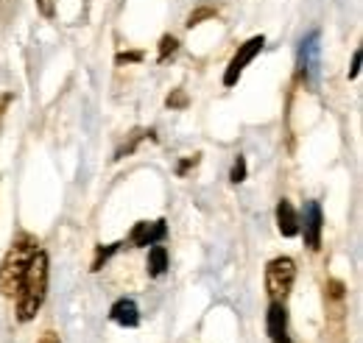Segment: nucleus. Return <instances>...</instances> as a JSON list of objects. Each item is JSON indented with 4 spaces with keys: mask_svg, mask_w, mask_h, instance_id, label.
<instances>
[{
    "mask_svg": "<svg viewBox=\"0 0 363 343\" xmlns=\"http://www.w3.org/2000/svg\"><path fill=\"white\" fill-rule=\"evenodd\" d=\"M45 293H48V254L45 252H37L31 257V262H28V268L23 274V282H20V291H17V318L23 324L31 321L40 313V307L45 301Z\"/></svg>",
    "mask_w": 363,
    "mask_h": 343,
    "instance_id": "nucleus-1",
    "label": "nucleus"
},
{
    "mask_svg": "<svg viewBox=\"0 0 363 343\" xmlns=\"http://www.w3.org/2000/svg\"><path fill=\"white\" fill-rule=\"evenodd\" d=\"M37 246H40L37 237L20 235V237L11 243V249L6 252V257L0 262V293H3L6 299H11V296L20 291V282H23V274H26L28 262L40 252Z\"/></svg>",
    "mask_w": 363,
    "mask_h": 343,
    "instance_id": "nucleus-2",
    "label": "nucleus"
},
{
    "mask_svg": "<svg viewBox=\"0 0 363 343\" xmlns=\"http://www.w3.org/2000/svg\"><path fill=\"white\" fill-rule=\"evenodd\" d=\"M296 279V262L291 257H277L266 265V291L272 301H285Z\"/></svg>",
    "mask_w": 363,
    "mask_h": 343,
    "instance_id": "nucleus-3",
    "label": "nucleus"
},
{
    "mask_svg": "<svg viewBox=\"0 0 363 343\" xmlns=\"http://www.w3.org/2000/svg\"><path fill=\"white\" fill-rule=\"evenodd\" d=\"M318 67H321V34L311 31L302 43H299V73L305 84H316Z\"/></svg>",
    "mask_w": 363,
    "mask_h": 343,
    "instance_id": "nucleus-4",
    "label": "nucleus"
},
{
    "mask_svg": "<svg viewBox=\"0 0 363 343\" xmlns=\"http://www.w3.org/2000/svg\"><path fill=\"white\" fill-rule=\"evenodd\" d=\"M263 45H266V37L260 34V37H252V40H246V43L238 47V53L232 56V62L227 64V73H224V86H235L238 84V79H240V73L246 70V64L263 50Z\"/></svg>",
    "mask_w": 363,
    "mask_h": 343,
    "instance_id": "nucleus-5",
    "label": "nucleus"
},
{
    "mask_svg": "<svg viewBox=\"0 0 363 343\" xmlns=\"http://www.w3.org/2000/svg\"><path fill=\"white\" fill-rule=\"evenodd\" d=\"M321 226H324V218H321L318 201H308L305 204V223H299V232L305 235V246L311 252H318V246H321Z\"/></svg>",
    "mask_w": 363,
    "mask_h": 343,
    "instance_id": "nucleus-6",
    "label": "nucleus"
},
{
    "mask_svg": "<svg viewBox=\"0 0 363 343\" xmlns=\"http://www.w3.org/2000/svg\"><path fill=\"white\" fill-rule=\"evenodd\" d=\"M165 235H168V226H165V220H140L135 223V229H132V235H129V243L132 246H154V243H162L165 240Z\"/></svg>",
    "mask_w": 363,
    "mask_h": 343,
    "instance_id": "nucleus-7",
    "label": "nucleus"
},
{
    "mask_svg": "<svg viewBox=\"0 0 363 343\" xmlns=\"http://www.w3.org/2000/svg\"><path fill=\"white\" fill-rule=\"evenodd\" d=\"M299 215H296V210H294V204L291 201H279L277 204V226H279V235L282 237H296L299 235Z\"/></svg>",
    "mask_w": 363,
    "mask_h": 343,
    "instance_id": "nucleus-8",
    "label": "nucleus"
},
{
    "mask_svg": "<svg viewBox=\"0 0 363 343\" xmlns=\"http://www.w3.org/2000/svg\"><path fill=\"white\" fill-rule=\"evenodd\" d=\"M109 318H112L115 324L132 330V327L140 324V307H137L135 299H118L112 304V310H109Z\"/></svg>",
    "mask_w": 363,
    "mask_h": 343,
    "instance_id": "nucleus-9",
    "label": "nucleus"
},
{
    "mask_svg": "<svg viewBox=\"0 0 363 343\" xmlns=\"http://www.w3.org/2000/svg\"><path fill=\"white\" fill-rule=\"evenodd\" d=\"M285 327H288V313H285V304L282 301H272L269 313H266V330L272 338L285 335Z\"/></svg>",
    "mask_w": 363,
    "mask_h": 343,
    "instance_id": "nucleus-10",
    "label": "nucleus"
},
{
    "mask_svg": "<svg viewBox=\"0 0 363 343\" xmlns=\"http://www.w3.org/2000/svg\"><path fill=\"white\" fill-rule=\"evenodd\" d=\"M165 271H168V249L160 246V243H154L148 249V274L151 276H162Z\"/></svg>",
    "mask_w": 363,
    "mask_h": 343,
    "instance_id": "nucleus-11",
    "label": "nucleus"
},
{
    "mask_svg": "<svg viewBox=\"0 0 363 343\" xmlns=\"http://www.w3.org/2000/svg\"><path fill=\"white\" fill-rule=\"evenodd\" d=\"M177 47H179V43H177V37L165 34V37L160 40V53H157V59H160V62H165L168 56H174V53H177Z\"/></svg>",
    "mask_w": 363,
    "mask_h": 343,
    "instance_id": "nucleus-12",
    "label": "nucleus"
},
{
    "mask_svg": "<svg viewBox=\"0 0 363 343\" xmlns=\"http://www.w3.org/2000/svg\"><path fill=\"white\" fill-rule=\"evenodd\" d=\"M118 246H121V243H115V246H106V249H98V254H95V259H92L90 271H101V262H106V259L112 257V254L118 252Z\"/></svg>",
    "mask_w": 363,
    "mask_h": 343,
    "instance_id": "nucleus-13",
    "label": "nucleus"
},
{
    "mask_svg": "<svg viewBox=\"0 0 363 343\" xmlns=\"http://www.w3.org/2000/svg\"><path fill=\"white\" fill-rule=\"evenodd\" d=\"M229 179L235 181V184H240L243 179H246V159L238 154V159H235V165H232V173H229Z\"/></svg>",
    "mask_w": 363,
    "mask_h": 343,
    "instance_id": "nucleus-14",
    "label": "nucleus"
},
{
    "mask_svg": "<svg viewBox=\"0 0 363 343\" xmlns=\"http://www.w3.org/2000/svg\"><path fill=\"white\" fill-rule=\"evenodd\" d=\"M207 17H216V11H213V9H199V11H193V14L187 17V28L199 26V23H201V20H207Z\"/></svg>",
    "mask_w": 363,
    "mask_h": 343,
    "instance_id": "nucleus-15",
    "label": "nucleus"
},
{
    "mask_svg": "<svg viewBox=\"0 0 363 343\" xmlns=\"http://www.w3.org/2000/svg\"><path fill=\"white\" fill-rule=\"evenodd\" d=\"M168 106H171V109H184V106H187V95H184L182 89H177L174 95H168Z\"/></svg>",
    "mask_w": 363,
    "mask_h": 343,
    "instance_id": "nucleus-16",
    "label": "nucleus"
},
{
    "mask_svg": "<svg viewBox=\"0 0 363 343\" xmlns=\"http://www.w3.org/2000/svg\"><path fill=\"white\" fill-rule=\"evenodd\" d=\"M37 9H40V14L48 17V20L53 17V0H37Z\"/></svg>",
    "mask_w": 363,
    "mask_h": 343,
    "instance_id": "nucleus-17",
    "label": "nucleus"
},
{
    "mask_svg": "<svg viewBox=\"0 0 363 343\" xmlns=\"http://www.w3.org/2000/svg\"><path fill=\"white\" fill-rule=\"evenodd\" d=\"M361 76V50H355L352 56V67H350V79H358Z\"/></svg>",
    "mask_w": 363,
    "mask_h": 343,
    "instance_id": "nucleus-18",
    "label": "nucleus"
},
{
    "mask_svg": "<svg viewBox=\"0 0 363 343\" xmlns=\"http://www.w3.org/2000/svg\"><path fill=\"white\" fill-rule=\"evenodd\" d=\"M37 343H62V341H59V335H56L53 330H48V332H43V338Z\"/></svg>",
    "mask_w": 363,
    "mask_h": 343,
    "instance_id": "nucleus-19",
    "label": "nucleus"
},
{
    "mask_svg": "<svg viewBox=\"0 0 363 343\" xmlns=\"http://www.w3.org/2000/svg\"><path fill=\"white\" fill-rule=\"evenodd\" d=\"M140 59V53H121L118 56V64H123V62H137Z\"/></svg>",
    "mask_w": 363,
    "mask_h": 343,
    "instance_id": "nucleus-20",
    "label": "nucleus"
},
{
    "mask_svg": "<svg viewBox=\"0 0 363 343\" xmlns=\"http://www.w3.org/2000/svg\"><path fill=\"white\" fill-rule=\"evenodd\" d=\"M272 341L274 343H291V341H288V335H279V338H272Z\"/></svg>",
    "mask_w": 363,
    "mask_h": 343,
    "instance_id": "nucleus-21",
    "label": "nucleus"
}]
</instances>
